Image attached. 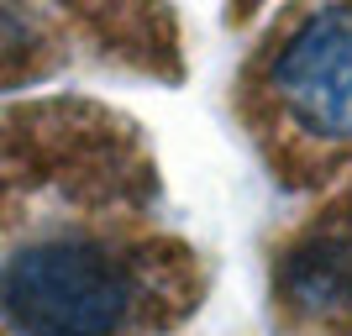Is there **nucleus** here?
Listing matches in <instances>:
<instances>
[{
  "label": "nucleus",
  "instance_id": "obj_1",
  "mask_svg": "<svg viewBox=\"0 0 352 336\" xmlns=\"http://www.w3.org/2000/svg\"><path fill=\"white\" fill-rule=\"evenodd\" d=\"M195 294L190 247L142 210H74L0 242V336H163Z\"/></svg>",
  "mask_w": 352,
  "mask_h": 336
},
{
  "label": "nucleus",
  "instance_id": "obj_2",
  "mask_svg": "<svg viewBox=\"0 0 352 336\" xmlns=\"http://www.w3.org/2000/svg\"><path fill=\"white\" fill-rule=\"evenodd\" d=\"M153 194L137 132L89 100H27L0 111V242L74 216L142 210Z\"/></svg>",
  "mask_w": 352,
  "mask_h": 336
},
{
  "label": "nucleus",
  "instance_id": "obj_3",
  "mask_svg": "<svg viewBox=\"0 0 352 336\" xmlns=\"http://www.w3.org/2000/svg\"><path fill=\"white\" fill-rule=\"evenodd\" d=\"M252 95L268 132L305 158L352 153V5L284 16L258 53Z\"/></svg>",
  "mask_w": 352,
  "mask_h": 336
},
{
  "label": "nucleus",
  "instance_id": "obj_4",
  "mask_svg": "<svg viewBox=\"0 0 352 336\" xmlns=\"http://www.w3.org/2000/svg\"><path fill=\"white\" fill-rule=\"evenodd\" d=\"M274 300L300 331L352 336V190L284 242L274 263Z\"/></svg>",
  "mask_w": 352,
  "mask_h": 336
},
{
  "label": "nucleus",
  "instance_id": "obj_5",
  "mask_svg": "<svg viewBox=\"0 0 352 336\" xmlns=\"http://www.w3.org/2000/svg\"><path fill=\"white\" fill-rule=\"evenodd\" d=\"M89 37L85 11H27V5H0V89L37 85L58 74L69 53Z\"/></svg>",
  "mask_w": 352,
  "mask_h": 336
}]
</instances>
